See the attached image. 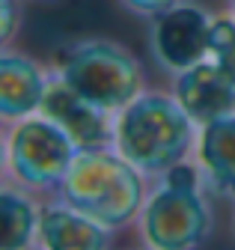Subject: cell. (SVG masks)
I'll return each instance as SVG.
<instances>
[{
	"instance_id": "1",
	"label": "cell",
	"mask_w": 235,
	"mask_h": 250,
	"mask_svg": "<svg viewBox=\"0 0 235 250\" xmlns=\"http://www.w3.org/2000/svg\"><path fill=\"white\" fill-rule=\"evenodd\" d=\"M57 191L66 206L90 214L107 229L128 227L143 206L140 170L125 155H113L104 146L78 149Z\"/></svg>"
},
{
	"instance_id": "2",
	"label": "cell",
	"mask_w": 235,
	"mask_h": 250,
	"mask_svg": "<svg viewBox=\"0 0 235 250\" xmlns=\"http://www.w3.org/2000/svg\"><path fill=\"white\" fill-rule=\"evenodd\" d=\"M191 122L194 119L179 99L146 92L122 107L113 140L119 155H125L140 173H167L173 164L185 161L191 149Z\"/></svg>"
},
{
	"instance_id": "3",
	"label": "cell",
	"mask_w": 235,
	"mask_h": 250,
	"mask_svg": "<svg viewBox=\"0 0 235 250\" xmlns=\"http://www.w3.org/2000/svg\"><path fill=\"white\" fill-rule=\"evenodd\" d=\"M60 78L104 113L131 104L143 83L137 60L122 45L104 39L75 45L60 66Z\"/></svg>"
},
{
	"instance_id": "4",
	"label": "cell",
	"mask_w": 235,
	"mask_h": 250,
	"mask_svg": "<svg viewBox=\"0 0 235 250\" xmlns=\"http://www.w3.org/2000/svg\"><path fill=\"white\" fill-rule=\"evenodd\" d=\"M75 155V140L48 116L18 122L6 140L9 170L21 185L33 188V191H51L60 185Z\"/></svg>"
},
{
	"instance_id": "5",
	"label": "cell",
	"mask_w": 235,
	"mask_h": 250,
	"mask_svg": "<svg viewBox=\"0 0 235 250\" xmlns=\"http://www.w3.org/2000/svg\"><path fill=\"white\" fill-rule=\"evenodd\" d=\"M140 229L146 244L161 250L196 247L209 235V211H205V203L199 200L196 188L164 185L146 203Z\"/></svg>"
},
{
	"instance_id": "6",
	"label": "cell",
	"mask_w": 235,
	"mask_h": 250,
	"mask_svg": "<svg viewBox=\"0 0 235 250\" xmlns=\"http://www.w3.org/2000/svg\"><path fill=\"white\" fill-rule=\"evenodd\" d=\"M212 18L199 6L176 3L173 9L155 15L152 24V54L170 72H185L209 54Z\"/></svg>"
},
{
	"instance_id": "7",
	"label": "cell",
	"mask_w": 235,
	"mask_h": 250,
	"mask_svg": "<svg viewBox=\"0 0 235 250\" xmlns=\"http://www.w3.org/2000/svg\"><path fill=\"white\" fill-rule=\"evenodd\" d=\"M39 110L51 122L60 125V128L75 140L78 149H98V146H104L110 140V128H107L104 110H98L83 96H78L63 78H57V81L48 83Z\"/></svg>"
},
{
	"instance_id": "8",
	"label": "cell",
	"mask_w": 235,
	"mask_h": 250,
	"mask_svg": "<svg viewBox=\"0 0 235 250\" xmlns=\"http://www.w3.org/2000/svg\"><path fill=\"white\" fill-rule=\"evenodd\" d=\"M176 99L191 113L194 122L209 125L235 110V81L217 62H196V66L179 72Z\"/></svg>"
},
{
	"instance_id": "9",
	"label": "cell",
	"mask_w": 235,
	"mask_h": 250,
	"mask_svg": "<svg viewBox=\"0 0 235 250\" xmlns=\"http://www.w3.org/2000/svg\"><path fill=\"white\" fill-rule=\"evenodd\" d=\"M48 81L24 54H3L0 60V116L24 119L42 107Z\"/></svg>"
},
{
	"instance_id": "10",
	"label": "cell",
	"mask_w": 235,
	"mask_h": 250,
	"mask_svg": "<svg viewBox=\"0 0 235 250\" xmlns=\"http://www.w3.org/2000/svg\"><path fill=\"white\" fill-rule=\"evenodd\" d=\"M42 247L51 250H98L110 244L107 227L93 221L72 206L63 208H45L39 214V232H36Z\"/></svg>"
},
{
	"instance_id": "11",
	"label": "cell",
	"mask_w": 235,
	"mask_h": 250,
	"mask_svg": "<svg viewBox=\"0 0 235 250\" xmlns=\"http://www.w3.org/2000/svg\"><path fill=\"white\" fill-rule=\"evenodd\" d=\"M199 158L217 191L235 197V113L205 125L199 140Z\"/></svg>"
},
{
	"instance_id": "12",
	"label": "cell",
	"mask_w": 235,
	"mask_h": 250,
	"mask_svg": "<svg viewBox=\"0 0 235 250\" xmlns=\"http://www.w3.org/2000/svg\"><path fill=\"white\" fill-rule=\"evenodd\" d=\"M0 211H3V238L0 247L3 250H21L33 241V235L39 232V217L24 194L6 188L0 194Z\"/></svg>"
},
{
	"instance_id": "13",
	"label": "cell",
	"mask_w": 235,
	"mask_h": 250,
	"mask_svg": "<svg viewBox=\"0 0 235 250\" xmlns=\"http://www.w3.org/2000/svg\"><path fill=\"white\" fill-rule=\"evenodd\" d=\"M209 54L215 57L217 66L235 81V21H229V18H217V21L212 24Z\"/></svg>"
},
{
	"instance_id": "14",
	"label": "cell",
	"mask_w": 235,
	"mask_h": 250,
	"mask_svg": "<svg viewBox=\"0 0 235 250\" xmlns=\"http://www.w3.org/2000/svg\"><path fill=\"white\" fill-rule=\"evenodd\" d=\"M119 3L128 9V12H134V15H161V12H167V9H173L179 0H119Z\"/></svg>"
},
{
	"instance_id": "15",
	"label": "cell",
	"mask_w": 235,
	"mask_h": 250,
	"mask_svg": "<svg viewBox=\"0 0 235 250\" xmlns=\"http://www.w3.org/2000/svg\"><path fill=\"white\" fill-rule=\"evenodd\" d=\"M167 185H176V188H196V170L188 167L185 161L173 164L167 170Z\"/></svg>"
},
{
	"instance_id": "16",
	"label": "cell",
	"mask_w": 235,
	"mask_h": 250,
	"mask_svg": "<svg viewBox=\"0 0 235 250\" xmlns=\"http://www.w3.org/2000/svg\"><path fill=\"white\" fill-rule=\"evenodd\" d=\"M12 30H15V3L3 0V39H12Z\"/></svg>"
},
{
	"instance_id": "17",
	"label": "cell",
	"mask_w": 235,
	"mask_h": 250,
	"mask_svg": "<svg viewBox=\"0 0 235 250\" xmlns=\"http://www.w3.org/2000/svg\"><path fill=\"white\" fill-rule=\"evenodd\" d=\"M229 9H232V12H235V0H229Z\"/></svg>"
}]
</instances>
